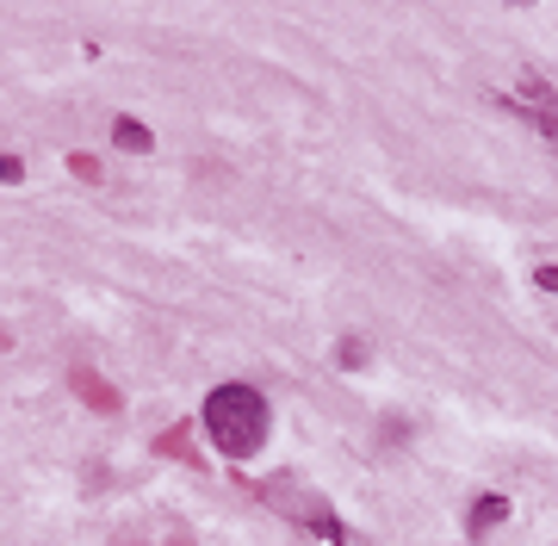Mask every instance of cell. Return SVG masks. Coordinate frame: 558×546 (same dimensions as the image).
<instances>
[{"instance_id": "cell-1", "label": "cell", "mask_w": 558, "mask_h": 546, "mask_svg": "<svg viewBox=\"0 0 558 546\" xmlns=\"http://www.w3.org/2000/svg\"><path fill=\"white\" fill-rule=\"evenodd\" d=\"M205 435L218 447L223 460H255L260 447H267V423H274V410L260 398L255 385H218L211 398H205Z\"/></svg>"}, {"instance_id": "cell-2", "label": "cell", "mask_w": 558, "mask_h": 546, "mask_svg": "<svg viewBox=\"0 0 558 546\" xmlns=\"http://www.w3.org/2000/svg\"><path fill=\"white\" fill-rule=\"evenodd\" d=\"M260 497H267L274 509H286L304 534H317V541H329V546H348V522H341V515L323 503L311 485H299V478H267V485H260Z\"/></svg>"}, {"instance_id": "cell-3", "label": "cell", "mask_w": 558, "mask_h": 546, "mask_svg": "<svg viewBox=\"0 0 558 546\" xmlns=\"http://www.w3.org/2000/svg\"><path fill=\"white\" fill-rule=\"evenodd\" d=\"M515 106H527V124H539V131L558 143V87L546 82V75H521Z\"/></svg>"}, {"instance_id": "cell-4", "label": "cell", "mask_w": 558, "mask_h": 546, "mask_svg": "<svg viewBox=\"0 0 558 546\" xmlns=\"http://www.w3.org/2000/svg\"><path fill=\"white\" fill-rule=\"evenodd\" d=\"M112 143H119L124 156H149V149H156L149 124H137V119H119V124H112Z\"/></svg>"}, {"instance_id": "cell-5", "label": "cell", "mask_w": 558, "mask_h": 546, "mask_svg": "<svg viewBox=\"0 0 558 546\" xmlns=\"http://www.w3.org/2000/svg\"><path fill=\"white\" fill-rule=\"evenodd\" d=\"M509 522V497H497V490H490V497H478V503H472V527H502Z\"/></svg>"}, {"instance_id": "cell-6", "label": "cell", "mask_w": 558, "mask_h": 546, "mask_svg": "<svg viewBox=\"0 0 558 546\" xmlns=\"http://www.w3.org/2000/svg\"><path fill=\"white\" fill-rule=\"evenodd\" d=\"M75 391H81L94 410H119V391H112V385H100L94 373H75Z\"/></svg>"}, {"instance_id": "cell-7", "label": "cell", "mask_w": 558, "mask_h": 546, "mask_svg": "<svg viewBox=\"0 0 558 546\" xmlns=\"http://www.w3.org/2000/svg\"><path fill=\"white\" fill-rule=\"evenodd\" d=\"M341 366H348V373H360V366H366V342H360V336H348V342H341Z\"/></svg>"}, {"instance_id": "cell-8", "label": "cell", "mask_w": 558, "mask_h": 546, "mask_svg": "<svg viewBox=\"0 0 558 546\" xmlns=\"http://www.w3.org/2000/svg\"><path fill=\"white\" fill-rule=\"evenodd\" d=\"M25 181V162L20 156H7V149H0V186H20Z\"/></svg>"}, {"instance_id": "cell-9", "label": "cell", "mask_w": 558, "mask_h": 546, "mask_svg": "<svg viewBox=\"0 0 558 546\" xmlns=\"http://www.w3.org/2000/svg\"><path fill=\"white\" fill-rule=\"evenodd\" d=\"M69 174H81V181H100V162H94V156H69Z\"/></svg>"}, {"instance_id": "cell-10", "label": "cell", "mask_w": 558, "mask_h": 546, "mask_svg": "<svg viewBox=\"0 0 558 546\" xmlns=\"http://www.w3.org/2000/svg\"><path fill=\"white\" fill-rule=\"evenodd\" d=\"M534 286H539V292H553V299H558V267H534Z\"/></svg>"}]
</instances>
